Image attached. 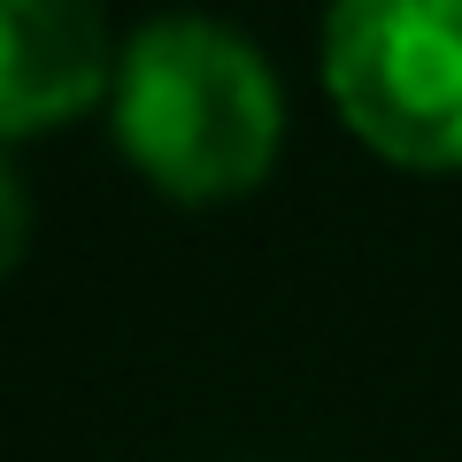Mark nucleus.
I'll return each instance as SVG.
<instances>
[{
  "label": "nucleus",
  "instance_id": "4",
  "mask_svg": "<svg viewBox=\"0 0 462 462\" xmlns=\"http://www.w3.org/2000/svg\"><path fill=\"white\" fill-rule=\"evenodd\" d=\"M23 247H32V193H23V178L0 154V278L23 263Z\"/></svg>",
  "mask_w": 462,
  "mask_h": 462
},
{
  "label": "nucleus",
  "instance_id": "1",
  "mask_svg": "<svg viewBox=\"0 0 462 462\" xmlns=\"http://www.w3.org/2000/svg\"><path fill=\"white\" fill-rule=\"evenodd\" d=\"M116 147L170 200H239L270 178L285 93L254 39L208 16H162L116 54Z\"/></svg>",
  "mask_w": 462,
  "mask_h": 462
},
{
  "label": "nucleus",
  "instance_id": "2",
  "mask_svg": "<svg viewBox=\"0 0 462 462\" xmlns=\"http://www.w3.org/2000/svg\"><path fill=\"white\" fill-rule=\"evenodd\" d=\"M324 85L401 170H462V0H331Z\"/></svg>",
  "mask_w": 462,
  "mask_h": 462
},
{
  "label": "nucleus",
  "instance_id": "3",
  "mask_svg": "<svg viewBox=\"0 0 462 462\" xmlns=\"http://www.w3.org/2000/svg\"><path fill=\"white\" fill-rule=\"evenodd\" d=\"M116 85L93 0H0V139L54 132Z\"/></svg>",
  "mask_w": 462,
  "mask_h": 462
}]
</instances>
